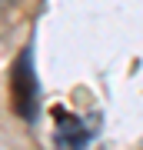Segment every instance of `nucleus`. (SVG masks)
I'll return each instance as SVG.
<instances>
[{"label": "nucleus", "mask_w": 143, "mask_h": 150, "mask_svg": "<svg viewBox=\"0 0 143 150\" xmlns=\"http://www.w3.org/2000/svg\"><path fill=\"white\" fill-rule=\"evenodd\" d=\"M4 4H13V0H4Z\"/></svg>", "instance_id": "3"}, {"label": "nucleus", "mask_w": 143, "mask_h": 150, "mask_svg": "<svg viewBox=\"0 0 143 150\" xmlns=\"http://www.w3.org/2000/svg\"><path fill=\"white\" fill-rule=\"evenodd\" d=\"M10 93H13V110L23 120H33L40 110V87H37V74L30 64V50H23L13 60V74H10Z\"/></svg>", "instance_id": "1"}, {"label": "nucleus", "mask_w": 143, "mask_h": 150, "mask_svg": "<svg viewBox=\"0 0 143 150\" xmlns=\"http://www.w3.org/2000/svg\"><path fill=\"white\" fill-rule=\"evenodd\" d=\"M60 117H63V113H60ZM53 140H57L60 147H83L87 140H90V130H87L77 117H63V120H60V130H57V137H53Z\"/></svg>", "instance_id": "2"}]
</instances>
